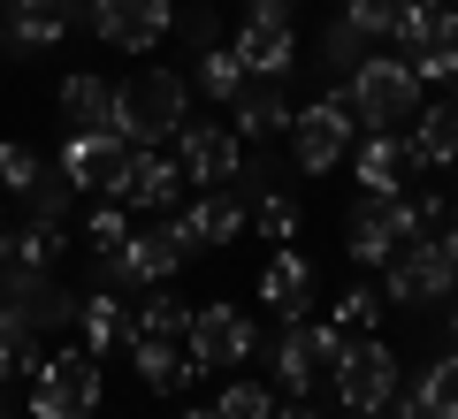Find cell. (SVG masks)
Returning a JSON list of instances; mask_svg holds the SVG:
<instances>
[{
	"label": "cell",
	"mask_w": 458,
	"mask_h": 419,
	"mask_svg": "<svg viewBox=\"0 0 458 419\" xmlns=\"http://www.w3.org/2000/svg\"><path fill=\"white\" fill-rule=\"evenodd\" d=\"M191 122V77L183 69H138L114 84V138L131 146H168Z\"/></svg>",
	"instance_id": "obj_1"
},
{
	"label": "cell",
	"mask_w": 458,
	"mask_h": 419,
	"mask_svg": "<svg viewBox=\"0 0 458 419\" xmlns=\"http://www.w3.org/2000/svg\"><path fill=\"white\" fill-rule=\"evenodd\" d=\"M344 99H352V114H360V130H405L412 114H420L428 84L412 77V62H397V54H367L352 77H344Z\"/></svg>",
	"instance_id": "obj_2"
},
{
	"label": "cell",
	"mask_w": 458,
	"mask_h": 419,
	"mask_svg": "<svg viewBox=\"0 0 458 419\" xmlns=\"http://www.w3.org/2000/svg\"><path fill=\"white\" fill-rule=\"evenodd\" d=\"M99 397H107V381H99V358L84 351V343L47 351V366L23 381V412L31 419H92Z\"/></svg>",
	"instance_id": "obj_3"
},
{
	"label": "cell",
	"mask_w": 458,
	"mask_h": 419,
	"mask_svg": "<svg viewBox=\"0 0 458 419\" xmlns=\"http://www.w3.org/2000/svg\"><path fill=\"white\" fill-rule=\"evenodd\" d=\"M283 138H291V168H298V176H328V168H344V153L360 146V114H352L344 84L321 92V99H306Z\"/></svg>",
	"instance_id": "obj_4"
},
{
	"label": "cell",
	"mask_w": 458,
	"mask_h": 419,
	"mask_svg": "<svg viewBox=\"0 0 458 419\" xmlns=\"http://www.w3.org/2000/svg\"><path fill=\"white\" fill-rule=\"evenodd\" d=\"M412 237H428V214H420V198H412V191H397V198H360L352 222H344V252H352V267H367V274H375L390 252H405Z\"/></svg>",
	"instance_id": "obj_5"
},
{
	"label": "cell",
	"mask_w": 458,
	"mask_h": 419,
	"mask_svg": "<svg viewBox=\"0 0 458 419\" xmlns=\"http://www.w3.org/2000/svg\"><path fill=\"white\" fill-rule=\"evenodd\" d=\"M252 351H260V321H252L245 306H229V297H207V306H191V328H183V358H191L199 373H229V366H245Z\"/></svg>",
	"instance_id": "obj_6"
},
{
	"label": "cell",
	"mask_w": 458,
	"mask_h": 419,
	"mask_svg": "<svg viewBox=\"0 0 458 419\" xmlns=\"http://www.w3.org/2000/svg\"><path fill=\"white\" fill-rule=\"evenodd\" d=\"M344 328L336 321H283V336H276V351H267V366H276V389L283 397H313L321 389V373L344 358Z\"/></svg>",
	"instance_id": "obj_7"
},
{
	"label": "cell",
	"mask_w": 458,
	"mask_h": 419,
	"mask_svg": "<svg viewBox=\"0 0 458 419\" xmlns=\"http://www.w3.org/2000/svg\"><path fill=\"white\" fill-rule=\"evenodd\" d=\"M328 381H336L344 412H382V404L405 389V373H397V351L382 343V328H375V336H352V343H344V358L328 366Z\"/></svg>",
	"instance_id": "obj_8"
},
{
	"label": "cell",
	"mask_w": 458,
	"mask_h": 419,
	"mask_svg": "<svg viewBox=\"0 0 458 419\" xmlns=\"http://www.w3.org/2000/svg\"><path fill=\"white\" fill-rule=\"evenodd\" d=\"M382 297H390V306H412V313L451 306L458 274H451V259H443V244L436 237H412L405 252H390V259H382Z\"/></svg>",
	"instance_id": "obj_9"
},
{
	"label": "cell",
	"mask_w": 458,
	"mask_h": 419,
	"mask_svg": "<svg viewBox=\"0 0 458 419\" xmlns=\"http://www.w3.org/2000/svg\"><path fill=\"white\" fill-rule=\"evenodd\" d=\"M84 31L114 54H153L176 31V0H84Z\"/></svg>",
	"instance_id": "obj_10"
},
{
	"label": "cell",
	"mask_w": 458,
	"mask_h": 419,
	"mask_svg": "<svg viewBox=\"0 0 458 419\" xmlns=\"http://www.w3.org/2000/svg\"><path fill=\"white\" fill-rule=\"evenodd\" d=\"M168 146H176L183 183H199V191H222V183L245 176V138H237L229 122H183Z\"/></svg>",
	"instance_id": "obj_11"
},
{
	"label": "cell",
	"mask_w": 458,
	"mask_h": 419,
	"mask_svg": "<svg viewBox=\"0 0 458 419\" xmlns=\"http://www.w3.org/2000/svg\"><path fill=\"white\" fill-rule=\"evenodd\" d=\"M168 237L183 244V259L191 252H222V244L245 237V198L229 191H199V198H176V222H168Z\"/></svg>",
	"instance_id": "obj_12"
},
{
	"label": "cell",
	"mask_w": 458,
	"mask_h": 419,
	"mask_svg": "<svg viewBox=\"0 0 458 419\" xmlns=\"http://www.w3.org/2000/svg\"><path fill=\"white\" fill-rule=\"evenodd\" d=\"M99 267H107V282H114L123 297H138V290H153V282H176L183 244L168 237V229H131V237H123V252L99 259Z\"/></svg>",
	"instance_id": "obj_13"
},
{
	"label": "cell",
	"mask_w": 458,
	"mask_h": 419,
	"mask_svg": "<svg viewBox=\"0 0 458 419\" xmlns=\"http://www.w3.org/2000/svg\"><path fill=\"white\" fill-rule=\"evenodd\" d=\"M123 168H131V138H114V130H69L62 138V176L77 183V191L114 198Z\"/></svg>",
	"instance_id": "obj_14"
},
{
	"label": "cell",
	"mask_w": 458,
	"mask_h": 419,
	"mask_svg": "<svg viewBox=\"0 0 458 419\" xmlns=\"http://www.w3.org/2000/svg\"><path fill=\"white\" fill-rule=\"evenodd\" d=\"M405 153L412 176H458V92L420 99V114L405 122Z\"/></svg>",
	"instance_id": "obj_15"
},
{
	"label": "cell",
	"mask_w": 458,
	"mask_h": 419,
	"mask_svg": "<svg viewBox=\"0 0 458 419\" xmlns=\"http://www.w3.org/2000/svg\"><path fill=\"white\" fill-rule=\"evenodd\" d=\"M352 161V183L367 198H397L412 183V153H405V130H360V146L344 153Z\"/></svg>",
	"instance_id": "obj_16"
},
{
	"label": "cell",
	"mask_w": 458,
	"mask_h": 419,
	"mask_svg": "<svg viewBox=\"0 0 458 419\" xmlns=\"http://www.w3.org/2000/svg\"><path fill=\"white\" fill-rule=\"evenodd\" d=\"M69 328H77V343L92 358L123 351L131 343V297L114 290V282H92V290H77V313H69Z\"/></svg>",
	"instance_id": "obj_17"
},
{
	"label": "cell",
	"mask_w": 458,
	"mask_h": 419,
	"mask_svg": "<svg viewBox=\"0 0 458 419\" xmlns=\"http://www.w3.org/2000/svg\"><path fill=\"white\" fill-rule=\"evenodd\" d=\"M114 198H123V206H138V214L176 206V198H183V168H176V153H161V146H131V168H123V183H114Z\"/></svg>",
	"instance_id": "obj_18"
},
{
	"label": "cell",
	"mask_w": 458,
	"mask_h": 419,
	"mask_svg": "<svg viewBox=\"0 0 458 419\" xmlns=\"http://www.w3.org/2000/svg\"><path fill=\"white\" fill-rule=\"evenodd\" d=\"M229 54L245 62L252 84H283V77L298 69V23H237Z\"/></svg>",
	"instance_id": "obj_19"
},
{
	"label": "cell",
	"mask_w": 458,
	"mask_h": 419,
	"mask_svg": "<svg viewBox=\"0 0 458 419\" xmlns=\"http://www.w3.org/2000/svg\"><path fill=\"white\" fill-rule=\"evenodd\" d=\"M260 306L276 313V321H306V306H313V259L298 252V244H276V252H267V267H260Z\"/></svg>",
	"instance_id": "obj_20"
},
{
	"label": "cell",
	"mask_w": 458,
	"mask_h": 419,
	"mask_svg": "<svg viewBox=\"0 0 458 419\" xmlns=\"http://www.w3.org/2000/svg\"><path fill=\"white\" fill-rule=\"evenodd\" d=\"M0 23H8V46L16 54H47L77 31V0H8Z\"/></svg>",
	"instance_id": "obj_21"
},
{
	"label": "cell",
	"mask_w": 458,
	"mask_h": 419,
	"mask_svg": "<svg viewBox=\"0 0 458 419\" xmlns=\"http://www.w3.org/2000/svg\"><path fill=\"white\" fill-rule=\"evenodd\" d=\"M69 244H77V229L69 222H38V214H23V222L0 229V259H8V267H62Z\"/></svg>",
	"instance_id": "obj_22"
},
{
	"label": "cell",
	"mask_w": 458,
	"mask_h": 419,
	"mask_svg": "<svg viewBox=\"0 0 458 419\" xmlns=\"http://www.w3.org/2000/svg\"><path fill=\"white\" fill-rule=\"evenodd\" d=\"M451 38H458V16L443 8V0H405V8H397V23H390L397 62H420V54L451 46Z\"/></svg>",
	"instance_id": "obj_23"
},
{
	"label": "cell",
	"mask_w": 458,
	"mask_h": 419,
	"mask_svg": "<svg viewBox=\"0 0 458 419\" xmlns=\"http://www.w3.org/2000/svg\"><path fill=\"white\" fill-rule=\"evenodd\" d=\"M245 229H260V244H291L306 229V206H298L291 183H245Z\"/></svg>",
	"instance_id": "obj_24"
},
{
	"label": "cell",
	"mask_w": 458,
	"mask_h": 419,
	"mask_svg": "<svg viewBox=\"0 0 458 419\" xmlns=\"http://www.w3.org/2000/svg\"><path fill=\"white\" fill-rule=\"evenodd\" d=\"M131 366H138V389H153V397H183L199 381L183 343H161V336H131Z\"/></svg>",
	"instance_id": "obj_25"
},
{
	"label": "cell",
	"mask_w": 458,
	"mask_h": 419,
	"mask_svg": "<svg viewBox=\"0 0 458 419\" xmlns=\"http://www.w3.org/2000/svg\"><path fill=\"white\" fill-rule=\"evenodd\" d=\"M291 92H283V84H245V92L229 99V130H237V138H252V146H260V138H283V130H291Z\"/></svg>",
	"instance_id": "obj_26"
},
{
	"label": "cell",
	"mask_w": 458,
	"mask_h": 419,
	"mask_svg": "<svg viewBox=\"0 0 458 419\" xmlns=\"http://www.w3.org/2000/svg\"><path fill=\"white\" fill-rule=\"evenodd\" d=\"M183 328H191V306H183L168 282H153V290L131 297V336H161V343H183ZM131 351V343H123Z\"/></svg>",
	"instance_id": "obj_27"
},
{
	"label": "cell",
	"mask_w": 458,
	"mask_h": 419,
	"mask_svg": "<svg viewBox=\"0 0 458 419\" xmlns=\"http://www.w3.org/2000/svg\"><path fill=\"white\" fill-rule=\"evenodd\" d=\"M62 122L69 130H114V84L107 77H62Z\"/></svg>",
	"instance_id": "obj_28"
},
{
	"label": "cell",
	"mask_w": 458,
	"mask_h": 419,
	"mask_svg": "<svg viewBox=\"0 0 458 419\" xmlns=\"http://www.w3.org/2000/svg\"><path fill=\"white\" fill-rule=\"evenodd\" d=\"M191 84H199V99H214V107H229V99L245 92V62H237V54H229V38L222 46H207V54H191Z\"/></svg>",
	"instance_id": "obj_29"
},
{
	"label": "cell",
	"mask_w": 458,
	"mask_h": 419,
	"mask_svg": "<svg viewBox=\"0 0 458 419\" xmlns=\"http://www.w3.org/2000/svg\"><path fill=\"white\" fill-rule=\"evenodd\" d=\"M131 229H138V222H131V206H123V198H99V206L84 214V229H77V237H84V252H92V259H114Z\"/></svg>",
	"instance_id": "obj_30"
},
{
	"label": "cell",
	"mask_w": 458,
	"mask_h": 419,
	"mask_svg": "<svg viewBox=\"0 0 458 419\" xmlns=\"http://www.w3.org/2000/svg\"><path fill=\"white\" fill-rule=\"evenodd\" d=\"M412 397H420L436 419H458V351H436V358H428L420 381H412Z\"/></svg>",
	"instance_id": "obj_31"
},
{
	"label": "cell",
	"mask_w": 458,
	"mask_h": 419,
	"mask_svg": "<svg viewBox=\"0 0 458 419\" xmlns=\"http://www.w3.org/2000/svg\"><path fill=\"white\" fill-rule=\"evenodd\" d=\"M367 54H375V38H360V31H352V23L336 16V23H328V31H321V62H313V69H328V77L344 84V77H352V69L367 62Z\"/></svg>",
	"instance_id": "obj_32"
},
{
	"label": "cell",
	"mask_w": 458,
	"mask_h": 419,
	"mask_svg": "<svg viewBox=\"0 0 458 419\" xmlns=\"http://www.w3.org/2000/svg\"><path fill=\"white\" fill-rule=\"evenodd\" d=\"M328 321H336L344 336H375V328H382V282H352V290L336 297Z\"/></svg>",
	"instance_id": "obj_33"
},
{
	"label": "cell",
	"mask_w": 458,
	"mask_h": 419,
	"mask_svg": "<svg viewBox=\"0 0 458 419\" xmlns=\"http://www.w3.org/2000/svg\"><path fill=\"white\" fill-rule=\"evenodd\" d=\"M276 389L267 381H229L222 397H214V419H276Z\"/></svg>",
	"instance_id": "obj_34"
},
{
	"label": "cell",
	"mask_w": 458,
	"mask_h": 419,
	"mask_svg": "<svg viewBox=\"0 0 458 419\" xmlns=\"http://www.w3.org/2000/svg\"><path fill=\"white\" fill-rule=\"evenodd\" d=\"M38 176H47V161H38L31 146H16V138H8V146H0V198H23Z\"/></svg>",
	"instance_id": "obj_35"
},
{
	"label": "cell",
	"mask_w": 458,
	"mask_h": 419,
	"mask_svg": "<svg viewBox=\"0 0 458 419\" xmlns=\"http://www.w3.org/2000/svg\"><path fill=\"white\" fill-rule=\"evenodd\" d=\"M397 8H405V0H344L336 16L352 23L360 38H375V46H382V38H390V23H397Z\"/></svg>",
	"instance_id": "obj_36"
},
{
	"label": "cell",
	"mask_w": 458,
	"mask_h": 419,
	"mask_svg": "<svg viewBox=\"0 0 458 419\" xmlns=\"http://www.w3.org/2000/svg\"><path fill=\"white\" fill-rule=\"evenodd\" d=\"M47 366V336H0V381H31Z\"/></svg>",
	"instance_id": "obj_37"
},
{
	"label": "cell",
	"mask_w": 458,
	"mask_h": 419,
	"mask_svg": "<svg viewBox=\"0 0 458 419\" xmlns=\"http://www.w3.org/2000/svg\"><path fill=\"white\" fill-rule=\"evenodd\" d=\"M412 77L436 84V92H451V84H458V38H451V46H436V54H420V62H412Z\"/></svg>",
	"instance_id": "obj_38"
},
{
	"label": "cell",
	"mask_w": 458,
	"mask_h": 419,
	"mask_svg": "<svg viewBox=\"0 0 458 419\" xmlns=\"http://www.w3.org/2000/svg\"><path fill=\"white\" fill-rule=\"evenodd\" d=\"M245 23H298L291 0H245Z\"/></svg>",
	"instance_id": "obj_39"
},
{
	"label": "cell",
	"mask_w": 458,
	"mask_h": 419,
	"mask_svg": "<svg viewBox=\"0 0 458 419\" xmlns=\"http://www.w3.org/2000/svg\"><path fill=\"white\" fill-rule=\"evenodd\" d=\"M382 419H436V412H428V404H420V397H412V389H397V397H390V404H382Z\"/></svg>",
	"instance_id": "obj_40"
},
{
	"label": "cell",
	"mask_w": 458,
	"mask_h": 419,
	"mask_svg": "<svg viewBox=\"0 0 458 419\" xmlns=\"http://www.w3.org/2000/svg\"><path fill=\"white\" fill-rule=\"evenodd\" d=\"M428 237H436V244H443V259H451V274H458V206H451V214H443V222H436V229H428Z\"/></svg>",
	"instance_id": "obj_41"
},
{
	"label": "cell",
	"mask_w": 458,
	"mask_h": 419,
	"mask_svg": "<svg viewBox=\"0 0 458 419\" xmlns=\"http://www.w3.org/2000/svg\"><path fill=\"white\" fill-rule=\"evenodd\" d=\"M276 419H321V412H313L306 397H291V404H276Z\"/></svg>",
	"instance_id": "obj_42"
},
{
	"label": "cell",
	"mask_w": 458,
	"mask_h": 419,
	"mask_svg": "<svg viewBox=\"0 0 458 419\" xmlns=\"http://www.w3.org/2000/svg\"><path fill=\"white\" fill-rule=\"evenodd\" d=\"M451 351H458V297H451Z\"/></svg>",
	"instance_id": "obj_43"
},
{
	"label": "cell",
	"mask_w": 458,
	"mask_h": 419,
	"mask_svg": "<svg viewBox=\"0 0 458 419\" xmlns=\"http://www.w3.org/2000/svg\"><path fill=\"white\" fill-rule=\"evenodd\" d=\"M176 419H214V404H207V412H176Z\"/></svg>",
	"instance_id": "obj_44"
},
{
	"label": "cell",
	"mask_w": 458,
	"mask_h": 419,
	"mask_svg": "<svg viewBox=\"0 0 458 419\" xmlns=\"http://www.w3.org/2000/svg\"><path fill=\"white\" fill-rule=\"evenodd\" d=\"M344 419H382V412H344Z\"/></svg>",
	"instance_id": "obj_45"
},
{
	"label": "cell",
	"mask_w": 458,
	"mask_h": 419,
	"mask_svg": "<svg viewBox=\"0 0 458 419\" xmlns=\"http://www.w3.org/2000/svg\"><path fill=\"white\" fill-rule=\"evenodd\" d=\"M0 229H8V198H0Z\"/></svg>",
	"instance_id": "obj_46"
},
{
	"label": "cell",
	"mask_w": 458,
	"mask_h": 419,
	"mask_svg": "<svg viewBox=\"0 0 458 419\" xmlns=\"http://www.w3.org/2000/svg\"><path fill=\"white\" fill-rule=\"evenodd\" d=\"M443 8H451V16H458V0H443Z\"/></svg>",
	"instance_id": "obj_47"
},
{
	"label": "cell",
	"mask_w": 458,
	"mask_h": 419,
	"mask_svg": "<svg viewBox=\"0 0 458 419\" xmlns=\"http://www.w3.org/2000/svg\"><path fill=\"white\" fill-rule=\"evenodd\" d=\"M0 282H8V267H0Z\"/></svg>",
	"instance_id": "obj_48"
},
{
	"label": "cell",
	"mask_w": 458,
	"mask_h": 419,
	"mask_svg": "<svg viewBox=\"0 0 458 419\" xmlns=\"http://www.w3.org/2000/svg\"><path fill=\"white\" fill-rule=\"evenodd\" d=\"M0 8H8V0H0Z\"/></svg>",
	"instance_id": "obj_49"
},
{
	"label": "cell",
	"mask_w": 458,
	"mask_h": 419,
	"mask_svg": "<svg viewBox=\"0 0 458 419\" xmlns=\"http://www.w3.org/2000/svg\"><path fill=\"white\" fill-rule=\"evenodd\" d=\"M451 92H458V84H451Z\"/></svg>",
	"instance_id": "obj_50"
},
{
	"label": "cell",
	"mask_w": 458,
	"mask_h": 419,
	"mask_svg": "<svg viewBox=\"0 0 458 419\" xmlns=\"http://www.w3.org/2000/svg\"><path fill=\"white\" fill-rule=\"evenodd\" d=\"M0 419H8V412H0Z\"/></svg>",
	"instance_id": "obj_51"
}]
</instances>
